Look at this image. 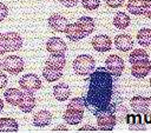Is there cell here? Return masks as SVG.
Wrapping results in <instances>:
<instances>
[{
    "instance_id": "6da1fadb",
    "label": "cell",
    "mask_w": 151,
    "mask_h": 133,
    "mask_svg": "<svg viewBox=\"0 0 151 133\" xmlns=\"http://www.w3.org/2000/svg\"><path fill=\"white\" fill-rule=\"evenodd\" d=\"M114 78L104 66L97 67L87 78L88 87L84 95L86 108L97 115L104 111L116 113L122 105V97L116 86Z\"/></svg>"
},
{
    "instance_id": "7a4b0ae2",
    "label": "cell",
    "mask_w": 151,
    "mask_h": 133,
    "mask_svg": "<svg viewBox=\"0 0 151 133\" xmlns=\"http://www.w3.org/2000/svg\"><path fill=\"white\" fill-rule=\"evenodd\" d=\"M72 67L77 75L85 77V75H90L94 71L96 61L88 54H80L73 60Z\"/></svg>"
},
{
    "instance_id": "3957f363",
    "label": "cell",
    "mask_w": 151,
    "mask_h": 133,
    "mask_svg": "<svg viewBox=\"0 0 151 133\" xmlns=\"http://www.w3.org/2000/svg\"><path fill=\"white\" fill-rule=\"evenodd\" d=\"M19 86L26 92L34 93L41 88V80L34 73H27L19 79Z\"/></svg>"
},
{
    "instance_id": "277c9868",
    "label": "cell",
    "mask_w": 151,
    "mask_h": 133,
    "mask_svg": "<svg viewBox=\"0 0 151 133\" xmlns=\"http://www.w3.org/2000/svg\"><path fill=\"white\" fill-rule=\"evenodd\" d=\"M97 117V124L98 128L101 131H112L117 124V117L116 113L112 111H104L100 112Z\"/></svg>"
},
{
    "instance_id": "5b68a950",
    "label": "cell",
    "mask_w": 151,
    "mask_h": 133,
    "mask_svg": "<svg viewBox=\"0 0 151 133\" xmlns=\"http://www.w3.org/2000/svg\"><path fill=\"white\" fill-rule=\"evenodd\" d=\"M24 60L18 55H8L2 61V68L9 74H19L24 71Z\"/></svg>"
},
{
    "instance_id": "8992f818",
    "label": "cell",
    "mask_w": 151,
    "mask_h": 133,
    "mask_svg": "<svg viewBox=\"0 0 151 133\" xmlns=\"http://www.w3.org/2000/svg\"><path fill=\"white\" fill-rule=\"evenodd\" d=\"M105 67H106V69L113 77L118 78V77H120L123 74V71L125 68V65H124V60L119 55L111 54L105 60Z\"/></svg>"
},
{
    "instance_id": "52a82bcc",
    "label": "cell",
    "mask_w": 151,
    "mask_h": 133,
    "mask_svg": "<svg viewBox=\"0 0 151 133\" xmlns=\"http://www.w3.org/2000/svg\"><path fill=\"white\" fill-rule=\"evenodd\" d=\"M125 122L130 131H145L146 124L143 120V114L140 113H127L125 115Z\"/></svg>"
},
{
    "instance_id": "ba28073f",
    "label": "cell",
    "mask_w": 151,
    "mask_h": 133,
    "mask_svg": "<svg viewBox=\"0 0 151 133\" xmlns=\"http://www.w3.org/2000/svg\"><path fill=\"white\" fill-rule=\"evenodd\" d=\"M151 72V61L149 59L137 61L131 66V74L137 79H144Z\"/></svg>"
},
{
    "instance_id": "9c48e42d",
    "label": "cell",
    "mask_w": 151,
    "mask_h": 133,
    "mask_svg": "<svg viewBox=\"0 0 151 133\" xmlns=\"http://www.w3.org/2000/svg\"><path fill=\"white\" fill-rule=\"evenodd\" d=\"M91 45L97 52L104 53L112 48V40L106 34H98L91 40Z\"/></svg>"
},
{
    "instance_id": "30bf717a",
    "label": "cell",
    "mask_w": 151,
    "mask_h": 133,
    "mask_svg": "<svg viewBox=\"0 0 151 133\" xmlns=\"http://www.w3.org/2000/svg\"><path fill=\"white\" fill-rule=\"evenodd\" d=\"M46 49L50 54H65L67 46L63 39L52 36L46 42Z\"/></svg>"
},
{
    "instance_id": "8fae6325",
    "label": "cell",
    "mask_w": 151,
    "mask_h": 133,
    "mask_svg": "<svg viewBox=\"0 0 151 133\" xmlns=\"http://www.w3.org/2000/svg\"><path fill=\"white\" fill-rule=\"evenodd\" d=\"M47 24H48V26L54 32L64 33L65 32V28H66V26L68 24V20L64 15L58 14V13H54V14L50 15V18L47 19Z\"/></svg>"
},
{
    "instance_id": "7c38bea8",
    "label": "cell",
    "mask_w": 151,
    "mask_h": 133,
    "mask_svg": "<svg viewBox=\"0 0 151 133\" xmlns=\"http://www.w3.org/2000/svg\"><path fill=\"white\" fill-rule=\"evenodd\" d=\"M5 39H6L7 52H17L22 47V38L17 32L5 33Z\"/></svg>"
},
{
    "instance_id": "4fadbf2b",
    "label": "cell",
    "mask_w": 151,
    "mask_h": 133,
    "mask_svg": "<svg viewBox=\"0 0 151 133\" xmlns=\"http://www.w3.org/2000/svg\"><path fill=\"white\" fill-rule=\"evenodd\" d=\"M64 33H65L66 36H67L71 41H73V42L79 41V40H81V39H84V38L86 36L85 33L83 32L81 27H80L77 22H68L67 26H66V28H65V32H64Z\"/></svg>"
},
{
    "instance_id": "5bb4252c",
    "label": "cell",
    "mask_w": 151,
    "mask_h": 133,
    "mask_svg": "<svg viewBox=\"0 0 151 133\" xmlns=\"http://www.w3.org/2000/svg\"><path fill=\"white\" fill-rule=\"evenodd\" d=\"M35 104H37V100H35L34 94L25 91V92H22V98L18 106L24 113H31L33 111V108L35 107Z\"/></svg>"
},
{
    "instance_id": "9a60e30c",
    "label": "cell",
    "mask_w": 151,
    "mask_h": 133,
    "mask_svg": "<svg viewBox=\"0 0 151 133\" xmlns=\"http://www.w3.org/2000/svg\"><path fill=\"white\" fill-rule=\"evenodd\" d=\"M113 42H114L116 48L119 49V51H122V52H127V51L132 49L133 44H134L133 42V39L129 34H125V33L116 35Z\"/></svg>"
},
{
    "instance_id": "2e32d148",
    "label": "cell",
    "mask_w": 151,
    "mask_h": 133,
    "mask_svg": "<svg viewBox=\"0 0 151 133\" xmlns=\"http://www.w3.org/2000/svg\"><path fill=\"white\" fill-rule=\"evenodd\" d=\"M130 106L134 113L144 114L147 112V98L142 95H134L130 100Z\"/></svg>"
},
{
    "instance_id": "e0dca14e",
    "label": "cell",
    "mask_w": 151,
    "mask_h": 133,
    "mask_svg": "<svg viewBox=\"0 0 151 133\" xmlns=\"http://www.w3.org/2000/svg\"><path fill=\"white\" fill-rule=\"evenodd\" d=\"M83 118H84V112L73 108H66L65 113L63 114V119L68 125H78L79 122L83 121Z\"/></svg>"
},
{
    "instance_id": "ac0fdd59",
    "label": "cell",
    "mask_w": 151,
    "mask_h": 133,
    "mask_svg": "<svg viewBox=\"0 0 151 133\" xmlns=\"http://www.w3.org/2000/svg\"><path fill=\"white\" fill-rule=\"evenodd\" d=\"M51 121H52V114L46 109H41L33 115V125L35 127H46L51 124Z\"/></svg>"
},
{
    "instance_id": "d6986e66",
    "label": "cell",
    "mask_w": 151,
    "mask_h": 133,
    "mask_svg": "<svg viewBox=\"0 0 151 133\" xmlns=\"http://www.w3.org/2000/svg\"><path fill=\"white\" fill-rule=\"evenodd\" d=\"M71 94L70 86L65 82H60L53 86V95L58 101H65Z\"/></svg>"
},
{
    "instance_id": "ffe728a7",
    "label": "cell",
    "mask_w": 151,
    "mask_h": 133,
    "mask_svg": "<svg viewBox=\"0 0 151 133\" xmlns=\"http://www.w3.org/2000/svg\"><path fill=\"white\" fill-rule=\"evenodd\" d=\"M4 97H5V100L9 105L18 106L19 102H20V100H21V98H22V92L20 89H18V88L12 87V88H8V89L5 91Z\"/></svg>"
},
{
    "instance_id": "44dd1931",
    "label": "cell",
    "mask_w": 151,
    "mask_h": 133,
    "mask_svg": "<svg viewBox=\"0 0 151 133\" xmlns=\"http://www.w3.org/2000/svg\"><path fill=\"white\" fill-rule=\"evenodd\" d=\"M45 65L63 71L64 67H65V65H66V58H65V54H51V55L47 58Z\"/></svg>"
},
{
    "instance_id": "7402d4cb",
    "label": "cell",
    "mask_w": 151,
    "mask_h": 133,
    "mask_svg": "<svg viewBox=\"0 0 151 133\" xmlns=\"http://www.w3.org/2000/svg\"><path fill=\"white\" fill-rule=\"evenodd\" d=\"M131 19L125 12H117L113 16V26L118 29H125L130 26Z\"/></svg>"
},
{
    "instance_id": "603a6c76",
    "label": "cell",
    "mask_w": 151,
    "mask_h": 133,
    "mask_svg": "<svg viewBox=\"0 0 151 133\" xmlns=\"http://www.w3.org/2000/svg\"><path fill=\"white\" fill-rule=\"evenodd\" d=\"M77 24L81 27L83 32L85 33V35H90L94 28H96V24H94V20L91 18V16H80L78 20H77Z\"/></svg>"
},
{
    "instance_id": "cb8c5ba5",
    "label": "cell",
    "mask_w": 151,
    "mask_h": 133,
    "mask_svg": "<svg viewBox=\"0 0 151 133\" xmlns=\"http://www.w3.org/2000/svg\"><path fill=\"white\" fill-rule=\"evenodd\" d=\"M61 75H63V71L57 69L51 66H47V65H45V67L42 69V77L48 82H54V81L59 80L61 78Z\"/></svg>"
},
{
    "instance_id": "d4e9b609",
    "label": "cell",
    "mask_w": 151,
    "mask_h": 133,
    "mask_svg": "<svg viewBox=\"0 0 151 133\" xmlns=\"http://www.w3.org/2000/svg\"><path fill=\"white\" fill-rule=\"evenodd\" d=\"M19 125L13 118H0V132H17Z\"/></svg>"
},
{
    "instance_id": "484cf974",
    "label": "cell",
    "mask_w": 151,
    "mask_h": 133,
    "mask_svg": "<svg viewBox=\"0 0 151 133\" xmlns=\"http://www.w3.org/2000/svg\"><path fill=\"white\" fill-rule=\"evenodd\" d=\"M137 41L142 47L151 46V28H140L137 33Z\"/></svg>"
},
{
    "instance_id": "4316f807",
    "label": "cell",
    "mask_w": 151,
    "mask_h": 133,
    "mask_svg": "<svg viewBox=\"0 0 151 133\" xmlns=\"http://www.w3.org/2000/svg\"><path fill=\"white\" fill-rule=\"evenodd\" d=\"M145 0H129L126 4L127 11L133 15H142Z\"/></svg>"
},
{
    "instance_id": "83f0119b",
    "label": "cell",
    "mask_w": 151,
    "mask_h": 133,
    "mask_svg": "<svg viewBox=\"0 0 151 133\" xmlns=\"http://www.w3.org/2000/svg\"><path fill=\"white\" fill-rule=\"evenodd\" d=\"M145 59H149V54L146 53V51L142 49V48H137V49H133L130 55H129V62L132 65L137 61H142V60H145Z\"/></svg>"
},
{
    "instance_id": "f1b7e54d",
    "label": "cell",
    "mask_w": 151,
    "mask_h": 133,
    "mask_svg": "<svg viewBox=\"0 0 151 133\" xmlns=\"http://www.w3.org/2000/svg\"><path fill=\"white\" fill-rule=\"evenodd\" d=\"M67 108H73V109H78V111H83V112H84V111H85V108H86L84 97L73 98V99L68 102Z\"/></svg>"
},
{
    "instance_id": "f546056e",
    "label": "cell",
    "mask_w": 151,
    "mask_h": 133,
    "mask_svg": "<svg viewBox=\"0 0 151 133\" xmlns=\"http://www.w3.org/2000/svg\"><path fill=\"white\" fill-rule=\"evenodd\" d=\"M81 5L87 11H94L100 6V0H81Z\"/></svg>"
},
{
    "instance_id": "4dcf8cb0",
    "label": "cell",
    "mask_w": 151,
    "mask_h": 133,
    "mask_svg": "<svg viewBox=\"0 0 151 133\" xmlns=\"http://www.w3.org/2000/svg\"><path fill=\"white\" fill-rule=\"evenodd\" d=\"M142 15H144L147 19H151V0H145L144 1V7H143Z\"/></svg>"
},
{
    "instance_id": "1f68e13d",
    "label": "cell",
    "mask_w": 151,
    "mask_h": 133,
    "mask_svg": "<svg viewBox=\"0 0 151 133\" xmlns=\"http://www.w3.org/2000/svg\"><path fill=\"white\" fill-rule=\"evenodd\" d=\"M125 0H105V4L111 8H119L124 5Z\"/></svg>"
},
{
    "instance_id": "d6a6232c",
    "label": "cell",
    "mask_w": 151,
    "mask_h": 133,
    "mask_svg": "<svg viewBox=\"0 0 151 133\" xmlns=\"http://www.w3.org/2000/svg\"><path fill=\"white\" fill-rule=\"evenodd\" d=\"M7 15H8V7L4 2L0 1V21L5 20L7 18Z\"/></svg>"
},
{
    "instance_id": "836d02e7",
    "label": "cell",
    "mask_w": 151,
    "mask_h": 133,
    "mask_svg": "<svg viewBox=\"0 0 151 133\" xmlns=\"http://www.w3.org/2000/svg\"><path fill=\"white\" fill-rule=\"evenodd\" d=\"M6 52H7V48H6L5 33H0V55H4Z\"/></svg>"
},
{
    "instance_id": "e575fe53",
    "label": "cell",
    "mask_w": 151,
    "mask_h": 133,
    "mask_svg": "<svg viewBox=\"0 0 151 133\" xmlns=\"http://www.w3.org/2000/svg\"><path fill=\"white\" fill-rule=\"evenodd\" d=\"M59 1H60V4H61L63 6H65V7H74V6L78 4L79 0H59Z\"/></svg>"
},
{
    "instance_id": "d590c367",
    "label": "cell",
    "mask_w": 151,
    "mask_h": 133,
    "mask_svg": "<svg viewBox=\"0 0 151 133\" xmlns=\"http://www.w3.org/2000/svg\"><path fill=\"white\" fill-rule=\"evenodd\" d=\"M7 81H8L7 75H6L4 72H1V71H0V89H2L4 87H6Z\"/></svg>"
},
{
    "instance_id": "8d00e7d4",
    "label": "cell",
    "mask_w": 151,
    "mask_h": 133,
    "mask_svg": "<svg viewBox=\"0 0 151 133\" xmlns=\"http://www.w3.org/2000/svg\"><path fill=\"white\" fill-rule=\"evenodd\" d=\"M97 129H99V128L96 126H91V125H85L79 128V131H97Z\"/></svg>"
},
{
    "instance_id": "74e56055",
    "label": "cell",
    "mask_w": 151,
    "mask_h": 133,
    "mask_svg": "<svg viewBox=\"0 0 151 133\" xmlns=\"http://www.w3.org/2000/svg\"><path fill=\"white\" fill-rule=\"evenodd\" d=\"M143 120L145 124H151V113H144L143 114Z\"/></svg>"
},
{
    "instance_id": "f35d334b",
    "label": "cell",
    "mask_w": 151,
    "mask_h": 133,
    "mask_svg": "<svg viewBox=\"0 0 151 133\" xmlns=\"http://www.w3.org/2000/svg\"><path fill=\"white\" fill-rule=\"evenodd\" d=\"M52 131H66V132H67V127H66L65 125H58V126L53 127Z\"/></svg>"
},
{
    "instance_id": "ab89813d",
    "label": "cell",
    "mask_w": 151,
    "mask_h": 133,
    "mask_svg": "<svg viewBox=\"0 0 151 133\" xmlns=\"http://www.w3.org/2000/svg\"><path fill=\"white\" fill-rule=\"evenodd\" d=\"M4 109V101H2V99L0 98V112Z\"/></svg>"
},
{
    "instance_id": "60d3db41",
    "label": "cell",
    "mask_w": 151,
    "mask_h": 133,
    "mask_svg": "<svg viewBox=\"0 0 151 133\" xmlns=\"http://www.w3.org/2000/svg\"><path fill=\"white\" fill-rule=\"evenodd\" d=\"M1 67H2V61H0V71H1Z\"/></svg>"
},
{
    "instance_id": "b9f144b4",
    "label": "cell",
    "mask_w": 151,
    "mask_h": 133,
    "mask_svg": "<svg viewBox=\"0 0 151 133\" xmlns=\"http://www.w3.org/2000/svg\"><path fill=\"white\" fill-rule=\"evenodd\" d=\"M150 86H151V79H150Z\"/></svg>"
}]
</instances>
